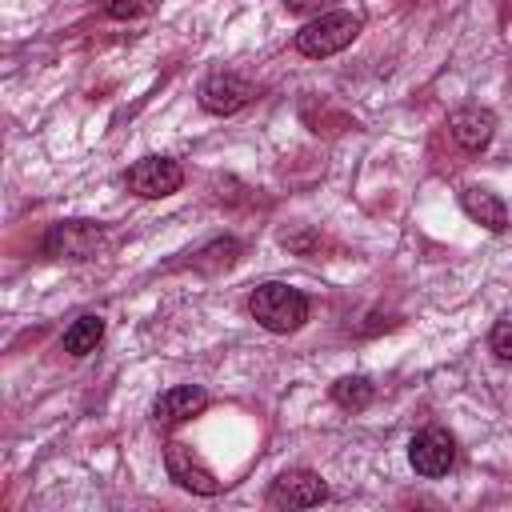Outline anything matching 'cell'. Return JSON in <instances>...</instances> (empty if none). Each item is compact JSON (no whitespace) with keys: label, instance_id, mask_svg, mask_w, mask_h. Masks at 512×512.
Wrapping results in <instances>:
<instances>
[{"label":"cell","instance_id":"6da1fadb","mask_svg":"<svg viewBox=\"0 0 512 512\" xmlns=\"http://www.w3.org/2000/svg\"><path fill=\"white\" fill-rule=\"evenodd\" d=\"M248 312L260 328L276 332V336H288L296 328H304L308 320V296L292 284H280V280H268L260 284L252 296H248Z\"/></svg>","mask_w":512,"mask_h":512},{"label":"cell","instance_id":"7a4b0ae2","mask_svg":"<svg viewBox=\"0 0 512 512\" xmlns=\"http://www.w3.org/2000/svg\"><path fill=\"white\" fill-rule=\"evenodd\" d=\"M356 36H360V16H352V12H324V16L308 20V24L296 32V52L308 56V60L336 56V52H344Z\"/></svg>","mask_w":512,"mask_h":512},{"label":"cell","instance_id":"3957f363","mask_svg":"<svg viewBox=\"0 0 512 512\" xmlns=\"http://www.w3.org/2000/svg\"><path fill=\"white\" fill-rule=\"evenodd\" d=\"M104 248V228L92 220H60L44 232V252L56 260H92Z\"/></svg>","mask_w":512,"mask_h":512},{"label":"cell","instance_id":"277c9868","mask_svg":"<svg viewBox=\"0 0 512 512\" xmlns=\"http://www.w3.org/2000/svg\"><path fill=\"white\" fill-rule=\"evenodd\" d=\"M124 184H128V192H136L144 200H160L184 184V168L168 156H144L124 172Z\"/></svg>","mask_w":512,"mask_h":512},{"label":"cell","instance_id":"5b68a950","mask_svg":"<svg viewBox=\"0 0 512 512\" xmlns=\"http://www.w3.org/2000/svg\"><path fill=\"white\" fill-rule=\"evenodd\" d=\"M164 468H168V476H172L184 492H192V496H216V492H220V480L212 476V468H208L188 444H180V440H172V444L164 448Z\"/></svg>","mask_w":512,"mask_h":512},{"label":"cell","instance_id":"8992f818","mask_svg":"<svg viewBox=\"0 0 512 512\" xmlns=\"http://www.w3.org/2000/svg\"><path fill=\"white\" fill-rule=\"evenodd\" d=\"M408 464L420 476H444L456 464V440H452V432H444V428L416 432L412 444H408Z\"/></svg>","mask_w":512,"mask_h":512},{"label":"cell","instance_id":"52a82bcc","mask_svg":"<svg viewBox=\"0 0 512 512\" xmlns=\"http://www.w3.org/2000/svg\"><path fill=\"white\" fill-rule=\"evenodd\" d=\"M328 500V488L316 472L308 468H288L272 480V492H268V504L276 508H316Z\"/></svg>","mask_w":512,"mask_h":512},{"label":"cell","instance_id":"ba28073f","mask_svg":"<svg viewBox=\"0 0 512 512\" xmlns=\"http://www.w3.org/2000/svg\"><path fill=\"white\" fill-rule=\"evenodd\" d=\"M252 100V84L236 72H212L200 84V108L212 116H232Z\"/></svg>","mask_w":512,"mask_h":512},{"label":"cell","instance_id":"9c48e42d","mask_svg":"<svg viewBox=\"0 0 512 512\" xmlns=\"http://www.w3.org/2000/svg\"><path fill=\"white\" fill-rule=\"evenodd\" d=\"M448 132L464 152H480L496 132V116L488 108H480V104H464V108H456L448 116Z\"/></svg>","mask_w":512,"mask_h":512},{"label":"cell","instance_id":"30bf717a","mask_svg":"<svg viewBox=\"0 0 512 512\" xmlns=\"http://www.w3.org/2000/svg\"><path fill=\"white\" fill-rule=\"evenodd\" d=\"M208 408V392L204 388H196V384H176V388H168L156 404H152V416H156V424H180V420H192L196 412H204Z\"/></svg>","mask_w":512,"mask_h":512},{"label":"cell","instance_id":"8fae6325","mask_svg":"<svg viewBox=\"0 0 512 512\" xmlns=\"http://www.w3.org/2000/svg\"><path fill=\"white\" fill-rule=\"evenodd\" d=\"M460 204H464V212H468L476 224H484L488 232H504V228H508V208H504V200H500L496 192L472 184V188L460 192Z\"/></svg>","mask_w":512,"mask_h":512},{"label":"cell","instance_id":"7c38bea8","mask_svg":"<svg viewBox=\"0 0 512 512\" xmlns=\"http://www.w3.org/2000/svg\"><path fill=\"white\" fill-rule=\"evenodd\" d=\"M100 340H104V320L96 312H84L64 328V352L68 356H88V352H96Z\"/></svg>","mask_w":512,"mask_h":512},{"label":"cell","instance_id":"4fadbf2b","mask_svg":"<svg viewBox=\"0 0 512 512\" xmlns=\"http://www.w3.org/2000/svg\"><path fill=\"white\" fill-rule=\"evenodd\" d=\"M372 396H376V388H372V380H364V376H344V380L332 384V400H336L340 408H348V412L368 408Z\"/></svg>","mask_w":512,"mask_h":512},{"label":"cell","instance_id":"5bb4252c","mask_svg":"<svg viewBox=\"0 0 512 512\" xmlns=\"http://www.w3.org/2000/svg\"><path fill=\"white\" fill-rule=\"evenodd\" d=\"M236 252H240V244H236L232 236H224V240H212L208 248H200V252L192 256V268H200V272H216V268H228V264H236Z\"/></svg>","mask_w":512,"mask_h":512},{"label":"cell","instance_id":"9a60e30c","mask_svg":"<svg viewBox=\"0 0 512 512\" xmlns=\"http://www.w3.org/2000/svg\"><path fill=\"white\" fill-rule=\"evenodd\" d=\"M156 8V0H104V12L112 20H136V16H148Z\"/></svg>","mask_w":512,"mask_h":512},{"label":"cell","instance_id":"2e32d148","mask_svg":"<svg viewBox=\"0 0 512 512\" xmlns=\"http://www.w3.org/2000/svg\"><path fill=\"white\" fill-rule=\"evenodd\" d=\"M488 348H492L500 360H512V316L496 320V328H492V336H488Z\"/></svg>","mask_w":512,"mask_h":512},{"label":"cell","instance_id":"e0dca14e","mask_svg":"<svg viewBox=\"0 0 512 512\" xmlns=\"http://www.w3.org/2000/svg\"><path fill=\"white\" fill-rule=\"evenodd\" d=\"M288 4V12H312V8H320V0H284Z\"/></svg>","mask_w":512,"mask_h":512}]
</instances>
